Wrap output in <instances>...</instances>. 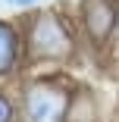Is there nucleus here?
<instances>
[{
    "label": "nucleus",
    "mask_w": 119,
    "mask_h": 122,
    "mask_svg": "<svg viewBox=\"0 0 119 122\" xmlns=\"http://www.w3.org/2000/svg\"><path fill=\"white\" fill-rule=\"evenodd\" d=\"M72 53H75V41L63 25V19L50 10L35 13V19L28 22V56L41 63H60L69 60Z\"/></svg>",
    "instance_id": "nucleus-1"
},
{
    "label": "nucleus",
    "mask_w": 119,
    "mask_h": 122,
    "mask_svg": "<svg viewBox=\"0 0 119 122\" xmlns=\"http://www.w3.org/2000/svg\"><path fill=\"white\" fill-rule=\"evenodd\" d=\"M72 97L57 81H35L22 94V110L28 122H66Z\"/></svg>",
    "instance_id": "nucleus-2"
},
{
    "label": "nucleus",
    "mask_w": 119,
    "mask_h": 122,
    "mask_svg": "<svg viewBox=\"0 0 119 122\" xmlns=\"http://www.w3.org/2000/svg\"><path fill=\"white\" fill-rule=\"evenodd\" d=\"M82 25L91 41H103L116 28V0H82Z\"/></svg>",
    "instance_id": "nucleus-3"
},
{
    "label": "nucleus",
    "mask_w": 119,
    "mask_h": 122,
    "mask_svg": "<svg viewBox=\"0 0 119 122\" xmlns=\"http://www.w3.org/2000/svg\"><path fill=\"white\" fill-rule=\"evenodd\" d=\"M16 60H19V35L10 22L0 19V75L13 72Z\"/></svg>",
    "instance_id": "nucleus-4"
},
{
    "label": "nucleus",
    "mask_w": 119,
    "mask_h": 122,
    "mask_svg": "<svg viewBox=\"0 0 119 122\" xmlns=\"http://www.w3.org/2000/svg\"><path fill=\"white\" fill-rule=\"evenodd\" d=\"M0 122H13V103L0 94Z\"/></svg>",
    "instance_id": "nucleus-5"
},
{
    "label": "nucleus",
    "mask_w": 119,
    "mask_h": 122,
    "mask_svg": "<svg viewBox=\"0 0 119 122\" xmlns=\"http://www.w3.org/2000/svg\"><path fill=\"white\" fill-rule=\"evenodd\" d=\"M10 3H16V6H31V3H41V0H10Z\"/></svg>",
    "instance_id": "nucleus-6"
},
{
    "label": "nucleus",
    "mask_w": 119,
    "mask_h": 122,
    "mask_svg": "<svg viewBox=\"0 0 119 122\" xmlns=\"http://www.w3.org/2000/svg\"><path fill=\"white\" fill-rule=\"evenodd\" d=\"M116 35H119V3H116V28H113Z\"/></svg>",
    "instance_id": "nucleus-7"
}]
</instances>
